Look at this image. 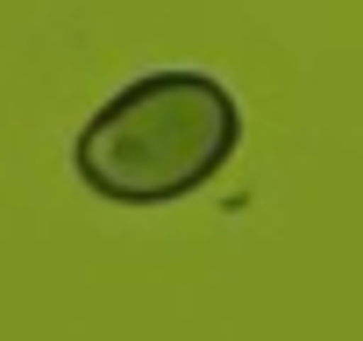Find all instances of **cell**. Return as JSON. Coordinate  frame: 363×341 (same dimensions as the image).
I'll return each instance as SVG.
<instances>
[{
  "label": "cell",
  "mask_w": 363,
  "mask_h": 341,
  "mask_svg": "<svg viewBox=\"0 0 363 341\" xmlns=\"http://www.w3.org/2000/svg\"><path fill=\"white\" fill-rule=\"evenodd\" d=\"M242 142V107L214 71H143L72 142L79 185L107 207H171L214 185Z\"/></svg>",
  "instance_id": "cell-1"
}]
</instances>
